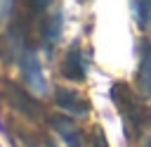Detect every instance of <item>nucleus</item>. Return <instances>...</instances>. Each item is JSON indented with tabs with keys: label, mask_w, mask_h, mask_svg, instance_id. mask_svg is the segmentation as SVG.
<instances>
[{
	"label": "nucleus",
	"mask_w": 151,
	"mask_h": 147,
	"mask_svg": "<svg viewBox=\"0 0 151 147\" xmlns=\"http://www.w3.org/2000/svg\"><path fill=\"white\" fill-rule=\"evenodd\" d=\"M149 38H151V36H149Z\"/></svg>",
	"instance_id": "1a4fd4ad"
},
{
	"label": "nucleus",
	"mask_w": 151,
	"mask_h": 147,
	"mask_svg": "<svg viewBox=\"0 0 151 147\" xmlns=\"http://www.w3.org/2000/svg\"><path fill=\"white\" fill-rule=\"evenodd\" d=\"M109 92H111V102L116 104V111L120 116L125 142L127 145L139 142L146 126L151 123V111L144 104V95L127 81H116Z\"/></svg>",
	"instance_id": "f257e3e1"
},
{
	"label": "nucleus",
	"mask_w": 151,
	"mask_h": 147,
	"mask_svg": "<svg viewBox=\"0 0 151 147\" xmlns=\"http://www.w3.org/2000/svg\"><path fill=\"white\" fill-rule=\"evenodd\" d=\"M134 88L151 97V38H142L137 43V71H134Z\"/></svg>",
	"instance_id": "7ed1b4c3"
},
{
	"label": "nucleus",
	"mask_w": 151,
	"mask_h": 147,
	"mask_svg": "<svg viewBox=\"0 0 151 147\" xmlns=\"http://www.w3.org/2000/svg\"><path fill=\"white\" fill-rule=\"evenodd\" d=\"M149 126H151V123H149Z\"/></svg>",
	"instance_id": "6e6552de"
},
{
	"label": "nucleus",
	"mask_w": 151,
	"mask_h": 147,
	"mask_svg": "<svg viewBox=\"0 0 151 147\" xmlns=\"http://www.w3.org/2000/svg\"><path fill=\"white\" fill-rule=\"evenodd\" d=\"M139 147H151V140H144V142H142Z\"/></svg>",
	"instance_id": "0eeeda50"
},
{
	"label": "nucleus",
	"mask_w": 151,
	"mask_h": 147,
	"mask_svg": "<svg viewBox=\"0 0 151 147\" xmlns=\"http://www.w3.org/2000/svg\"><path fill=\"white\" fill-rule=\"evenodd\" d=\"M54 104L68 114V116H76V119H85L90 114V102L83 92H78L76 88H57L54 90Z\"/></svg>",
	"instance_id": "20e7f679"
},
{
	"label": "nucleus",
	"mask_w": 151,
	"mask_h": 147,
	"mask_svg": "<svg viewBox=\"0 0 151 147\" xmlns=\"http://www.w3.org/2000/svg\"><path fill=\"white\" fill-rule=\"evenodd\" d=\"M130 12L139 31L151 28V0H130Z\"/></svg>",
	"instance_id": "423d86ee"
},
{
	"label": "nucleus",
	"mask_w": 151,
	"mask_h": 147,
	"mask_svg": "<svg viewBox=\"0 0 151 147\" xmlns=\"http://www.w3.org/2000/svg\"><path fill=\"white\" fill-rule=\"evenodd\" d=\"M87 69H90V64H87L85 50L78 43H73L61 57V76L71 83H80L87 78Z\"/></svg>",
	"instance_id": "f03ea898"
},
{
	"label": "nucleus",
	"mask_w": 151,
	"mask_h": 147,
	"mask_svg": "<svg viewBox=\"0 0 151 147\" xmlns=\"http://www.w3.org/2000/svg\"><path fill=\"white\" fill-rule=\"evenodd\" d=\"M21 69H24V81L38 90V92H45L47 85H45V76H42V69H40V62L33 57V55H26L21 59Z\"/></svg>",
	"instance_id": "39448f33"
}]
</instances>
